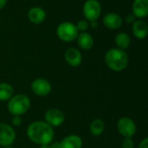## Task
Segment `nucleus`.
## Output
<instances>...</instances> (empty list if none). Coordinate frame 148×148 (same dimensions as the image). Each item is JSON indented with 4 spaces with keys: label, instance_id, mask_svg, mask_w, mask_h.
Wrapping results in <instances>:
<instances>
[{
    "label": "nucleus",
    "instance_id": "f257e3e1",
    "mask_svg": "<svg viewBox=\"0 0 148 148\" xmlns=\"http://www.w3.org/2000/svg\"><path fill=\"white\" fill-rule=\"evenodd\" d=\"M28 138L35 144L42 146L50 144L55 136L53 127L45 121H34L29 125L26 131Z\"/></svg>",
    "mask_w": 148,
    "mask_h": 148
},
{
    "label": "nucleus",
    "instance_id": "f03ea898",
    "mask_svg": "<svg viewBox=\"0 0 148 148\" xmlns=\"http://www.w3.org/2000/svg\"><path fill=\"white\" fill-rule=\"evenodd\" d=\"M105 62L110 69L120 72L127 67L128 56L122 49H111L105 54Z\"/></svg>",
    "mask_w": 148,
    "mask_h": 148
},
{
    "label": "nucleus",
    "instance_id": "7ed1b4c3",
    "mask_svg": "<svg viewBox=\"0 0 148 148\" xmlns=\"http://www.w3.org/2000/svg\"><path fill=\"white\" fill-rule=\"evenodd\" d=\"M30 108V100L26 95L19 94L13 95L9 101L7 108L10 114L21 116L26 114Z\"/></svg>",
    "mask_w": 148,
    "mask_h": 148
},
{
    "label": "nucleus",
    "instance_id": "20e7f679",
    "mask_svg": "<svg viewBox=\"0 0 148 148\" xmlns=\"http://www.w3.org/2000/svg\"><path fill=\"white\" fill-rule=\"evenodd\" d=\"M56 33L59 38L63 42H71L75 40L78 36L76 26L69 22L61 23L57 28Z\"/></svg>",
    "mask_w": 148,
    "mask_h": 148
},
{
    "label": "nucleus",
    "instance_id": "39448f33",
    "mask_svg": "<svg viewBox=\"0 0 148 148\" xmlns=\"http://www.w3.org/2000/svg\"><path fill=\"white\" fill-rule=\"evenodd\" d=\"M117 130L124 138H132L136 134V124L128 117H122L117 122Z\"/></svg>",
    "mask_w": 148,
    "mask_h": 148
},
{
    "label": "nucleus",
    "instance_id": "423d86ee",
    "mask_svg": "<svg viewBox=\"0 0 148 148\" xmlns=\"http://www.w3.org/2000/svg\"><path fill=\"white\" fill-rule=\"evenodd\" d=\"M16 140L15 130L6 123H0V146L10 147Z\"/></svg>",
    "mask_w": 148,
    "mask_h": 148
},
{
    "label": "nucleus",
    "instance_id": "0eeeda50",
    "mask_svg": "<svg viewBox=\"0 0 148 148\" xmlns=\"http://www.w3.org/2000/svg\"><path fill=\"white\" fill-rule=\"evenodd\" d=\"M101 7L97 0H88L84 3L83 14L85 17L90 22L96 20L101 15Z\"/></svg>",
    "mask_w": 148,
    "mask_h": 148
},
{
    "label": "nucleus",
    "instance_id": "6e6552de",
    "mask_svg": "<svg viewBox=\"0 0 148 148\" xmlns=\"http://www.w3.org/2000/svg\"><path fill=\"white\" fill-rule=\"evenodd\" d=\"M44 120L45 122L50 127H56L63 124L65 121V115L61 110L57 108H51L45 113Z\"/></svg>",
    "mask_w": 148,
    "mask_h": 148
},
{
    "label": "nucleus",
    "instance_id": "1a4fd4ad",
    "mask_svg": "<svg viewBox=\"0 0 148 148\" xmlns=\"http://www.w3.org/2000/svg\"><path fill=\"white\" fill-rule=\"evenodd\" d=\"M31 89L33 93L38 96H46L51 92L50 82L44 78H36L31 83Z\"/></svg>",
    "mask_w": 148,
    "mask_h": 148
},
{
    "label": "nucleus",
    "instance_id": "9d476101",
    "mask_svg": "<svg viewBox=\"0 0 148 148\" xmlns=\"http://www.w3.org/2000/svg\"><path fill=\"white\" fill-rule=\"evenodd\" d=\"M64 57L67 63L72 67H78L82 63V60L81 52L75 48H69V49H67Z\"/></svg>",
    "mask_w": 148,
    "mask_h": 148
},
{
    "label": "nucleus",
    "instance_id": "9b49d317",
    "mask_svg": "<svg viewBox=\"0 0 148 148\" xmlns=\"http://www.w3.org/2000/svg\"><path fill=\"white\" fill-rule=\"evenodd\" d=\"M104 25L110 29H119L122 24V18L116 13H108L103 18Z\"/></svg>",
    "mask_w": 148,
    "mask_h": 148
},
{
    "label": "nucleus",
    "instance_id": "f8f14e48",
    "mask_svg": "<svg viewBox=\"0 0 148 148\" xmlns=\"http://www.w3.org/2000/svg\"><path fill=\"white\" fill-rule=\"evenodd\" d=\"M133 14L139 18L148 15V0H135L133 4Z\"/></svg>",
    "mask_w": 148,
    "mask_h": 148
},
{
    "label": "nucleus",
    "instance_id": "ddd939ff",
    "mask_svg": "<svg viewBox=\"0 0 148 148\" xmlns=\"http://www.w3.org/2000/svg\"><path fill=\"white\" fill-rule=\"evenodd\" d=\"M62 148H82V140L75 134H69L64 137L61 141Z\"/></svg>",
    "mask_w": 148,
    "mask_h": 148
},
{
    "label": "nucleus",
    "instance_id": "4468645a",
    "mask_svg": "<svg viewBox=\"0 0 148 148\" xmlns=\"http://www.w3.org/2000/svg\"><path fill=\"white\" fill-rule=\"evenodd\" d=\"M28 17L33 23H41L46 18L45 11L39 7H33L28 12Z\"/></svg>",
    "mask_w": 148,
    "mask_h": 148
},
{
    "label": "nucleus",
    "instance_id": "2eb2a0df",
    "mask_svg": "<svg viewBox=\"0 0 148 148\" xmlns=\"http://www.w3.org/2000/svg\"><path fill=\"white\" fill-rule=\"evenodd\" d=\"M133 33L134 35L139 38V39H143L147 36L148 31V28L147 23L142 21V20H138L134 22L133 24Z\"/></svg>",
    "mask_w": 148,
    "mask_h": 148
},
{
    "label": "nucleus",
    "instance_id": "dca6fc26",
    "mask_svg": "<svg viewBox=\"0 0 148 148\" xmlns=\"http://www.w3.org/2000/svg\"><path fill=\"white\" fill-rule=\"evenodd\" d=\"M77 43L82 49H90L94 45V39L90 34L82 32L77 36Z\"/></svg>",
    "mask_w": 148,
    "mask_h": 148
},
{
    "label": "nucleus",
    "instance_id": "f3484780",
    "mask_svg": "<svg viewBox=\"0 0 148 148\" xmlns=\"http://www.w3.org/2000/svg\"><path fill=\"white\" fill-rule=\"evenodd\" d=\"M14 95L13 87L7 82L0 83V101H9Z\"/></svg>",
    "mask_w": 148,
    "mask_h": 148
},
{
    "label": "nucleus",
    "instance_id": "a211bd4d",
    "mask_svg": "<svg viewBox=\"0 0 148 148\" xmlns=\"http://www.w3.org/2000/svg\"><path fill=\"white\" fill-rule=\"evenodd\" d=\"M105 130V123L101 119L94 120L89 126V132L93 136H100Z\"/></svg>",
    "mask_w": 148,
    "mask_h": 148
},
{
    "label": "nucleus",
    "instance_id": "6ab92c4d",
    "mask_svg": "<svg viewBox=\"0 0 148 148\" xmlns=\"http://www.w3.org/2000/svg\"><path fill=\"white\" fill-rule=\"evenodd\" d=\"M130 42H131V40H130L129 36L124 32L119 33L115 37V43H116L118 49H120L124 50V49H128L130 46Z\"/></svg>",
    "mask_w": 148,
    "mask_h": 148
},
{
    "label": "nucleus",
    "instance_id": "aec40b11",
    "mask_svg": "<svg viewBox=\"0 0 148 148\" xmlns=\"http://www.w3.org/2000/svg\"><path fill=\"white\" fill-rule=\"evenodd\" d=\"M134 143L132 138H125L121 143V148H134Z\"/></svg>",
    "mask_w": 148,
    "mask_h": 148
},
{
    "label": "nucleus",
    "instance_id": "412c9836",
    "mask_svg": "<svg viewBox=\"0 0 148 148\" xmlns=\"http://www.w3.org/2000/svg\"><path fill=\"white\" fill-rule=\"evenodd\" d=\"M75 26H76L77 30L84 31L88 28V23L86 20H81L80 22H78L77 25H75Z\"/></svg>",
    "mask_w": 148,
    "mask_h": 148
},
{
    "label": "nucleus",
    "instance_id": "4be33fe9",
    "mask_svg": "<svg viewBox=\"0 0 148 148\" xmlns=\"http://www.w3.org/2000/svg\"><path fill=\"white\" fill-rule=\"evenodd\" d=\"M11 122L13 124L14 127H18L22 125V119H21V116H17V115H14L12 120H11Z\"/></svg>",
    "mask_w": 148,
    "mask_h": 148
},
{
    "label": "nucleus",
    "instance_id": "5701e85b",
    "mask_svg": "<svg viewBox=\"0 0 148 148\" xmlns=\"http://www.w3.org/2000/svg\"><path fill=\"white\" fill-rule=\"evenodd\" d=\"M138 148H148V138H144L140 143Z\"/></svg>",
    "mask_w": 148,
    "mask_h": 148
},
{
    "label": "nucleus",
    "instance_id": "b1692460",
    "mask_svg": "<svg viewBox=\"0 0 148 148\" xmlns=\"http://www.w3.org/2000/svg\"><path fill=\"white\" fill-rule=\"evenodd\" d=\"M134 17H135V16H134V14H129V15H127V17H126L127 23H134Z\"/></svg>",
    "mask_w": 148,
    "mask_h": 148
},
{
    "label": "nucleus",
    "instance_id": "393cba45",
    "mask_svg": "<svg viewBox=\"0 0 148 148\" xmlns=\"http://www.w3.org/2000/svg\"><path fill=\"white\" fill-rule=\"evenodd\" d=\"M50 147L51 148H62L61 147V142H58V141H52L50 144H49Z\"/></svg>",
    "mask_w": 148,
    "mask_h": 148
},
{
    "label": "nucleus",
    "instance_id": "a878e982",
    "mask_svg": "<svg viewBox=\"0 0 148 148\" xmlns=\"http://www.w3.org/2000/svg\"><path fill=\"white\" fill-rule=\"evenodd\" d=\"M6 4V0H0V10L3 9Z\"/></svg>",
    "mask_w": 148,
    "mask_h": 148
},
{
    "label": "nucleus",
    "instance_id": "bb28decb",
    "mask_svg": "<svg viewBox=\"0 0 148 148\" xmlns=\"http://www.w3.org/2000/svg\"><path fill=\"white\" fill-rule=\"evenodd\" d=\"M91 25H92L94 28H95V27L97 26V22H96V20H95V21H91Z\"/></svg>",
    "mask_w": 148,
    "mask_h": 148
},
{
    "label": "nucleus",
    "instance_id": "cd10ccee",
    "mask_svg": "<svg viewBox=\"0 0 148 148\" xmlns=\"http://www.w3.org/2000/svg\"><path fill=\"white\" fill-rule=\"evenodd\" d=\"M40 148H51L50 147V146H49V145H42V146H41Z\"/></svg>",
    "mask_w": 148,
    "mask_h": 148
},
{
    "label": "nucleus",
    "instance_id": "c85d7f7f",
    "mask_svg": "<svg viewBox=\"0 0 148 148\" xmlns=\"http://www.w3.org/2000/svg\"><path fill=\"white\" fill-rule=\"evenodd\" d=\"M3 148H12L11 147H3Z\"/></svg>",
    "mask_w": 148,
    "mask_h": 148
}]
</instances>
